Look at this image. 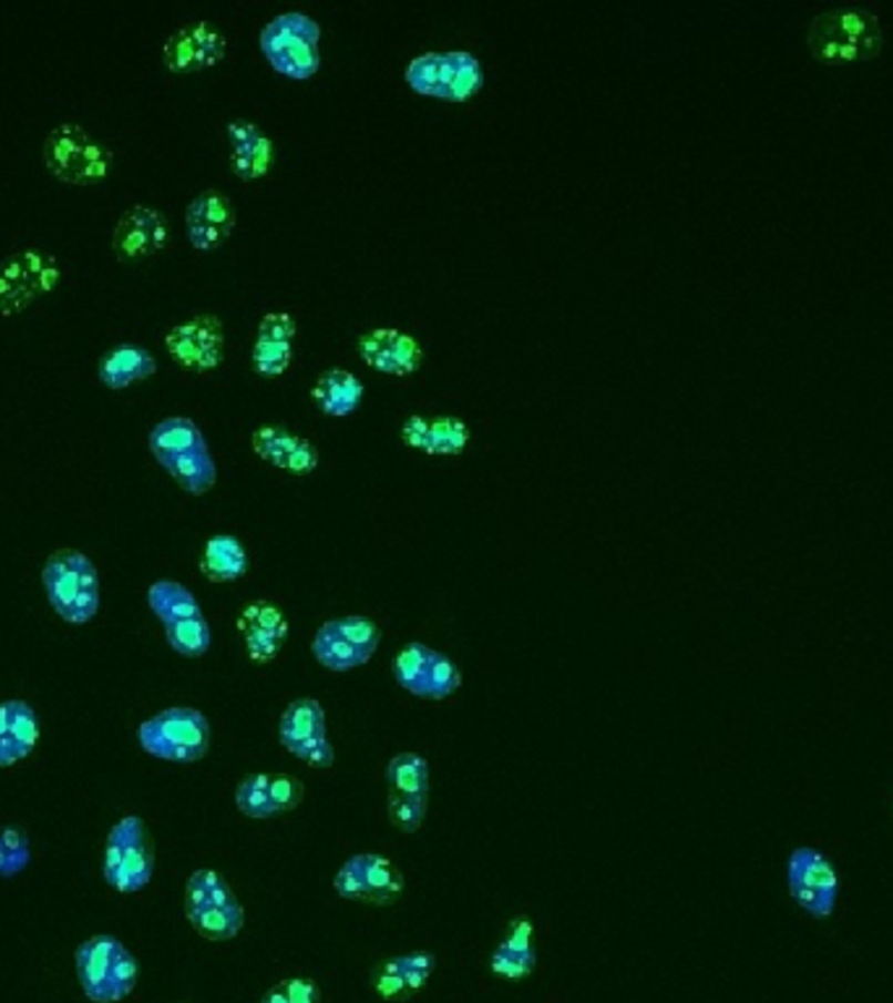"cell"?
Instances as JSON below:
<instances>
[{"instance_id":"6da1fadb","label":"cell","mask_w":893,"mask_h":1003,"mask_svg":"<svg viewBox=\"0 0 893 1003\" xmlns=\"http://www.w3.org/2000/svg\"><path fill=\"white\" fill-rule=\"evenodd\" d=\"M808 45L812 55L829 63L870 61L881 53L883 29L875 13L862 6H841L810 21Z\"/></svg>"},{"instance_id":"7a4b0ae2","label":"cell","mask_w":893,"mask_h":1003,"mask_svg":"<svg viewBox=\"0 0 893 1003\" xmlns=\"http://www.w3.org/2000/svg\"><path fill=\"white\" fill-rule=\"evenodd\" d=\"M42 585L53 612L69 625H86L97 617L102 591L94 562L79 549H61L42 565Z\"/></svg>"},{"instance_id":"3957f363","label":"cell","mask_w":893,"mask_h":1003,"mask_svg":"<svg viewBox=\"0 0 893 1003\" xmlns=\"http://www.w3.org/2000/svg\"><path fill=\"white\" fill-rule=\"evenodd\" d=\"M76 980L92 1003H119L134 993L138 962L115 935H92L73 954Z\"/></svg>"},{"instance_id":"277c9868","label":"cell","mask_w":893,"mask_h":1003,"mask_svg":"<svg viewBox=\"0 0 893 1003\" xmlns=\"http://www.w3.org/2000/svg\"><path fill=\"white\" fill-rule=\"evenodd\" d=\"M42 160L50 175L69 186H97L113 173V150L73 121L61 123L45 136Z\"/></svg>"},{"instance_id":"5b68a950","label":"cell","mask_w":893,"mask_h":1003,"mask_svg":"<svg viewBox=\"0 0 893 1003\" xmlns=\"http://www.w3.org/2000/svg\"><path fill=\"white\" fill-rule=\"evenodd\" d=\"M259 48L277 73L306 82L321 65V29L309 13H280L261 29Z\"/></svg>"},{"instance_id":"8992f818","label":"cell","mask_w":893,"mask_h":1003,"mask_svg":"<svg viewBox=\"0 0 893 1003\" xmlns=\"http://www.w3.org/2000/svg\"><path fill=\"white\" fill-rule=\"evenodd\" d=\"M209 719L196 708L173 706L165 708L150 719H144L136 729L138 748L146 756L171 764H196L209 750Z\"/></svg>"},{"instance_id":"52a82bcc","label":"cell","mask_w":893,"mask_h":1003,"mask_svg":"<svg viewBox=\"0 0 893 1003\" xmlns=\"http://www.w3.org/2000/svg\"><path fill=\"white\" fill-rule=\"evenodd\" d=\"M155 876V847L138 816H123L102 847V878L119 894H136Z\"/></svg>"},{"instance_id":"ba28073f","label":"cell","mask_w":893,"mask_h":1003,"mask_svg":"<svg viewBox=\"0 0 893 1003\" xmlns=\"http://www.w3.org/2000/svg\"><path fill=\"white\" fill-rule=\"evenodd\" d=\"M61 280V262L45 248H17L0 259V317L24 314Z\"/></svg>"},{"instance_id":"9c48e42d","label":"cell","mask_w":893,"mask_h":1003,"mask_svg":"<svg viewBox=\"0 0 893 1003\" xmlns=\"http://www.w3.org/2000/svg\"><path fill=\"white\" fill-rule=\"evenodd\" d=\"M789 894L812 918H831L839 902V873L823 852L800 847L787 860Z\"/></svg>"},{"instance_id":"30bf717a","label":"cell","mask_w":893,"mask_h":1003,"mask_svg":"<svg viewBox=\"0 0 893 1003\" xmlns=\"http://www.w3.org/2000/svg\"><path fill=\"white\" fill-rule=\"evenodd\" d=\"M165 348L175 364L192 371H212L223 364L225 329L223 321L209 314H199L165 335Z\"/></svg>"},{"instance_id":"8fae6325","label":"cell","mask_w":893,"mask_h":1003,"mask_svg":"<svg viewBox=\"0 0 893 1003\" xmlns=\"http://www.w3.org/2000/svg\"><path fill=\"white\" fill-rule=\"evenodd\" d=\"M167 240H171V225L163 212L150 204H134L115 223L110 246L119 262H138L163 252Z\"/></svg>"},{"instance_id":"7c38bea8","label":"cell","mask_w":893,"mask_h":1003,"mask_svg":"<svg viewBox=\"0 0 893 1003\" xmlns=\"http://www.w3.org/2000/svg\"><path fill=\"white\" fill-rule=\"evenodd\" d=\"M228 53V40L209 21H194L167 37L163 45V63L173 73H194L212 69Z\"/></svg>"},{"instance_id":"4fadbf2b","label":"cell","mask_w":893,"mask_h":1003,"mask_svg":"<svg viewBox=\"0 0 893 1003\" xmlns=\"http://www.w3.org/2000/svg\"><path fill=\"white\" fill-rule=\"evenodd\" d=\"M236 228L233 202L219 192H202L186 207L188 240L196 252H215L230 238Z\"/></svg>"},{"instance_id":"5bb4252c","label":"cell","mask_w":893,"mask_h":1003,"mask_svg":"<svg viewBox=\"0 0 893 1003\" xmlns=\"http://www.w3.org/2000/svg\"><path fill=\"white\" fill-rule=\"evenodd\" d=\"M228 142H230V167L240 181L265 178L269 167L275 163V144L265 131L252 121H230L228 123Z\"/></svg>"},{"instance_id":"9a60e30c","label":"cell","mask_w":893,"mask_h":1003,"mask_svg":"<svg viewBox=\"0 0 893 1003\" xmlns=\"http://www.w3.org/2000/svg\"><path fill=\"white\" fill-rule=\"evenodd\" d=\"M40 743V719L27 700L0 703V768L29 758Z\"/></svg>"},{"instance_id":"2e32d148","label":"cell","mask_w":893,"mask_h":1003,"mask_svg":"<svg viewBox=\"0 0 893 1003\" xmlns=\"http://www.w3.org/2000/svg\"><path fill=\"white\" fill-rule=\"evenodd\" d=\"M157 371V358L134 342H121L100 358L97 377L107 390H126L134 382L150 379Z\"/></svg>"},{"instance_id":"e0dca14e","label":"cell","mask_w":893,"mask_h":1003,"mask_svg":"<svg viewBox=\"0 0 893 1003\" xmlns=\"http://www.w3.org/2000/svg\"><path fill=\"white\" fill-rule=\"evenodd\" d=\"M363 382L353 371L346 369H327L321 371L317 385L311 387V400L321 413L332 419H346L361 406Z\"/></svg>"},{"instance_id":"ac0fdd59","label":"cell","mask_w":893,"mask_h":1003,"mask_svg":"<svg viewBox=\"0 0 893 1003\" xmlns=\"http://www.w3.org/2000/svg\"><path fill=\"white\" fill-rule=\"evenodd\" d=\"M199 573L212 583H233L248 573V554L230 533H217L207 539L199 556Z\"/></svg>"},{"instance_id":"d6986e66","label":"cell","mask_w":893,"mask_h":1003,"mask_svg":"<svg viewBox=\"0 0 893 1003\" xmlns=\"http://www.w3.org/2000/svg\"><path fill=\"white\" fill-rule=\"evenodd\" d=\"M204 444H207V439H204L202 429L186 416H167L150 431V450L160 465L171 463L183 452L204 448Z\"/></svg>"},{"instance_id":"ffe728a7","label":"cell","mask_w":893,"mask_h":1003,"mask_svg":"<svg viewBox=\"0 0 893 1003\" xmlns=\"http://www.w3.org/2000/svg\"><path fill=\"white\" fill-rule=\"evenodd\" d=\"M452 76H455V50L452 53H423L413 58L406 71V82L423 98H450Z\"/></svg>"},{"instance_id":"44dd1931","label":"cell","mask_w":893,"mask_h":1003,"mask_svg":"<svg viewBox=\"0 0 893 1003\" xmlns=\"http://www.w3.org/2000/svg\"><path fill=\"white\" fill-rule=\"evenodd\" d=\"M353 866L358 873H361L366 889H369L371 904H394L406 889V881H402V873L394 868L392 860H387L384 854H374V852H366V854H353Z\"/></svg>"},{"instance_id":"7402d4cb","label":"cell","mask_w":893,"mask_h":1003,"mask_svg":"<svg viewBox=\"0 0 893 1003\" xmlns=\"http://www.w3.org/2000/svg\"><path fill=\"white\" fill-rule=\"evenodd\" d=\"M146 604L155 617L165 625H173V622L181 620H194V617H204L199 598L194 596L186 585L175 583V581H155L146 591Z\"/></svg>"},{"instance_id":"603a6c76","label":"cell","mask_w":893,"mask_h":1003,"mask_svg":"<svg viewBox=\"0 0 893 1003\" xmlns=\"http://www.w3.org/2000/svg\"><path fill=\"white\" fill-rule=\"evenodd\" d=\"M387 787L392 795L429 805V760L419 753H400L384 768Z\"/></svg>"},{"instance_id":"cb8c5ba5","label":"cell","mask_w":893,"mask_h":1003,"mask_svg":"<svg viewBox=\"0 0 893 1003\" xmlns=\"http://www.w3.org/2000/svg\"><path fill=\"white\" fill-rule=\"evenodd\" d=\"M163 468L173 475L175 484L186 489L188 494H207L217 481V465L207 444L192 452H183V456L173 458Z\"/></svg>"},{"instance_id":"d4e9b609","label":"cell","mask_w":893,"mask_h":1003,"mask_svg":"<svg viewBox=\"0 0 893 1003\" xmlns=\"http://www.w3.org/2000/svg\"><path fill=\"white\" fill-rule=\"evenodd\" d=\"M327 735V714L321 708L319 700L314 698H298L285 708L280 716V727H277V737L280 745L296 743V739L306 737H325Z\"/></svg>"},{"instance_id":"484cf974","label":"cell","mask_w":893,"mask_h":1003,"mask_svg":"<svg viewBox=\"0 0 893 1003\" xmlns=\"http://www.w3.org/2000/svg\"><path fill=\"white\" fill-rule=\"evenodd\" d=\"M311 654L329 672H350L369 664V658H366L361 651L353 648L346 638H342L338 627L332 625V620L325 622V625L317 630V635H314L311 641Z\"/></svg>"},{"instance_id":"4316f807","label":"cell","mask_w":893,"mask_h":1003,"mask_svg":"<svg viewBox=\"0 0 893 1003\" xmlns=\"http://www.w3.org/2000/svg\"><path fill=\"white\" fill-rule=\"evenodd\" d=\"M463 685V675H460L458 664L452 662L450 656H444L442 651L431 648L427 669L415 685L413 695L415 698H427V700H444L450 695H455Z\"/></svg>"},{"instance_id":"83f0119b","label":"cell","mask_w":893,"mask_h":1003,"mask_svg":"<svg viewBox=\"0 0 893 1003\" xmlns=\"http://www.w3.org/2000/svg\"><path fill=\"white\" fill-rule=\"evenodd\" d=\"M188 922H192L194 931L204 935L207 941H230L244 931L246 912L238 902L228 907H207V910L192 914Z\"/></svg>"},{"instance_id":"f1b7e54d","label":"cell","mask_w":893,"mask_h":1003,"mask_svg":"<svg viewBox=\"0 0 893 1003\" xmlns=\"http://www.w3.org/2000/svg\"><path fill=\"white\" fill-rule=\"evenodd\" d=\"M165 641L178 656L199 658L212 648V627L207 617L181 620L165 625Z\"/></svg>"},{"instance_id":"f546056e","label":"cell","mask_w":893,"mask_h":1003,"mask_svg":"<svg viewBox=\"0 0 893 1003\" xmlns=\"http://www.w3.org/2000/svg\"><path fill=\"white\" fill-rule=\"evenodd\" d=\"M236 627L240 635L267 633L280 643H285V638H288V633H290L288 617H285V612L273 602H248L244 606V612L238 614Z\"/></svg>"},{"instance_id":"4dcf8cb0","label":"cell","mask_w":893,"mask_h":1003,"mask_svg":"<svg viewBox=\"0 0 893 1003\" xmlns=\"http://www.w3.org/2000/svg\"><path fill=\"white\" fill-rule=\"evenodd\" d=\"M400 329L394 327H377L371 332H366L361 342H358V354L374 371L382 375L398 377V358H394V348H398Z\"/></svg>"},{"instance_id":"1f68e13d","label":"cell","mask_w":893,"mask_h":1003,"mask_svg":"<svg viewBox=\"0 0 893 1003\" xmlns=\"http://www.w3.org/2000/svg\"><path fill=\"white\" fill-rule=\"evenodd\" d=\"M269 779H273V776L252 774L238 785L236 808L244 812L246 818H254V821H267V818L280 816L273 802V795H269Z\"/></svg>"},{"instance_id":"d6a6232c","label":"cell","mask_w":893,"mask_h":1003,"mask_svg":"<svg viewBox=\"0 0 893 1003\" xmlns=\"http://www.w3.org/2000/svg\"><path fill=\"white\" fill-rule=\"evenodd\" d=\"M32 862V841L19 826H0V878L9 881Z\"/></svg>"},{"instance_id":"836d02e7","label":"cell","mask_w":893,"mask_h":1003,"mask_svg":"<svg viewBox=\"0 0 893 1003\" xmlns=\"http://www.w3.org/2000/svg\"><path fill=\"white\" fill-rule=\"evenodd\" d=\"M471 431L455 416H437L431 419V434L427 456H460L468 448Z\"/></svg>"},{"instance_id":"e575fe53","label":"cell","mask_w":893,"mask_h":1003,"mask_svg":"<svg viewBox=\"0 0 893 1003\" xmlns=\"http://www.w3.org/2000/svg\"><path fill=\"white\" fill-rule=\"evenodd\" d=\"M296 442L298 437L290 434L285 427H259L252 434V448L256 456L267 460L269 465L283 468V471L288 465V458L292 448H296Z\"/></svg>"},{"instance_id":"d590c367","label":"cell","mask_w":893,"mask_h":1003,"mask_svg":"<svg viewBox=\"0 0 893 1003\" xmlns=\"http://www.w3.org/2000/svg\"><path fill=\"white\" fill-rule=\"evenodd\" d=\"M332 625L338 627V633L350 643V646L361 651V654L371 662V656L377 654L379 643H382V630H379L374 620L358 617V614H353V617L332 620Z\"/></svg>"},{"instance_id":"8d00e7d4","label":"cell","mask_w":893,"mask_h":1003,"mask_svg":"<svg viewBox=\"0 0 893 1003\" xmlns=\"http://www.w3.org/2000/svg\"><path fill=\"white\" fill-rule=\"evenodd\" d=\"M483 86V69L479 58L465 50H455V76H452L450 98L447 102H468Z\"/></svg>"},{"instance_id":"74e56055","label":"cell","mask_w":893,"mask_h":1003,"mask_svg":"<svg viewBox=\"0 0 893 1003\" xmlns=\"http://www.w3.org/2000/svg\"><path fill=\"white\" fill-rule=\"evenodd\" d=\"M429 654H431V648L427 646V643H408V646L402 648L398 656H394L392 675H394V679H398V685L402 687V690H408L413 695L415 685H419V679L423 675V669H427Z\"/></svg>"},{"instance_id":"f35d334b","label":"cell","mask_w":893,"mask_h":1003,"mask_svg":"<svg viewBox=\"0 0 893 1003\" xmlns=\"http://www.w3.org/2000/svg\"><path fill=\"white\" fill-rule=\"evenodd\" d=\"M292 361L290 342L256 340L252 348V366L259 377H280Z\"/></svg>"},{"instance_id":"ab89813d","label":"cell","mask_w":893,"mask_h":1003,"mask_svg":"<svg viewBox=\"0 0 893 1003\" xmlns=\"http://www.w3.org/2000/svg\"><path fill=\"white\" fill-rule=\"evenodd\" d=\"M427 802L408 800V797L392 795L387 797V812H390V821L402 833H415L421 829L423 818H427Z\"/></svg>"},{"instance_id":"60d3db41","label":"cell","mask_w":893,"mask_h":1003,"mask_svg":"<svg viewBox=\"0 0 893 1003\" xmlns=\"http://www.w3.org/2000/svg\"><path fill=\"white\" fill-rule=\"evenodd\" d=\"M489 970L502 980H525L536 970V954H504V951L494 949L492 959H489Z\"/></svg>"},{"instance_id":"b9f144b4","label":"cell","mask_w":893,"mask_h":1003,"mask_svg":"<svg viewBox=\"0 0 893 1003\" xmlns=\"http://www.w3.org/2000/svg\"><path fill=\"white\" fill-rule=\"evenodd\" d=\"M269 795H273L277 812H290L304 802V781L288 774L273 776L269 779Z\"/></svg>"},{"instance_id":"7bdbcfd3","label":"cell","mask_w":893,"mask_h":1003,"mask_svg":"<svg viewBox=\"0 0 893 1003\" xmlns=\"http://www.w3.org/2000/svg\"><path fill=\"white\" fill-rule=\"evenodd\" d=\"M533 939H536L533 922L528 918H517L510 922L507 933H504V939L496 949L504 951V954H536Z\"/></svg>"},{"instance_id":"ee69618b","label":"cell","mask_w":893,"mask_h":1003,"mask_svg":"<svg viewBox=\"0 0 893 1003\" xmlns=\"http://www.w3.org/2000/svg\"><path fill=\"white\" fill-rule=\"evenodd\" d=\"M298 335V325L290 314H265L259 321V329H256V340H273V342H290L296 340Z\"/></svg>"},{"instance_id":"f6af8a7d","label":"cell","mask_w":893,"mask_h":1003,"mask_svg":"<svg viewBox=\"0 0 893 1003\" xmlns=\"http://www.w3.org/2000/svg\"><path fill=\"white\" fill-rule=\"evenodd\" d=\"M335 891H338L342 899H350V902H369L371 904L369 889H366L363 878H361V873H358L353 860L350 858L342 862V868L335 873Z\"/></svg>"},{"instance_id":"bcb514c9","label":"cell","mask_w":893,"mask_h":1003,"mask_svg":"<svg viewBox=\"0 0 893 1003\" xmlns=\"http://www.w3.org/2000/svg\"><path fill=\"white\" fill-rule=\"evenodd\" d=\"M244 643H246V654L254 664L275 662V656L280 654V648H283V643L267 633H246Z\"/></svg>"},{"instance_id":"7dc6e473","label":"cell","mask_w":893,"mask_h":1003,"mask_svg":"<svg viewBox=\"0 0 893 1003\" xmlns=\"http://www.w3.org/2000/svg\"><path fill=\"white\" fill-rule=\"evenodd\" d=\"M317 465H319V450L314 448L309 439L298 437V442H296V448H292V452H290L285 471L292 473V475H306V473L317 471Z\"/></svg>"},{"instance_id":"c3c4849f","label":"cell","mask_w":893,"mask_h":1003,"mask_svg":"<svg viewBox=\"0 0 893 1003\" xmlns=\"http://www.w3.org/2000/svg\"><path fill=\"white\" fill-rule=\"evenodd\" d=\"M374 991L382 995L384 1001H400V999H406L408 993V985H406V980H402V975L400 972H390V970H384L382 964H379L377 968V975H374Z\"/></svg>"},{"instance_id":"681fc988","label":"cell","mask_w":893,"mask_h":1003,"mask_svg":"<svg viewBox=\"0 0 893 1003\" xmlns=\"http://www.w3.org/2000/svg\"><path fill=\"white\" fill-rule=\"evenodd\" d=\"M429 434H431V419H423V416H419V413L411 416V419L406 421V427H402V442H406L408 448L427 452Z\"/></svg>"},{"instance_id":"f907efd6","label":"cell","mask_w":893,"mask_h":1003,"mask_svg":"<svg viewBox=\"0 0 893 1003\" xmlns=\"http://www.w3.org/2000/svg\"><path fill=\"white\" fill-rule=\"evenodd\" d=\"M280 987H283V993L288 995L290 1003H319V987L314 985L311 980L290 978V980H283Z\"/></svg>"},{"instance_id":"816d5d0a","label":"cell","mask_w":893,"mask_h":1003,"mask_svg":"<svg viewBox=\"0 0 893 1003\" xmlns=\"http://www.w3.org/2000/svg\"><path fill=\"white\" fill-rule=\"evenodd\" d=\"M394 964H398V972L402 975L406 970H421V972H434L437 968V956L431 951H413V954L406 956H394Z\"/></svg>"},{"instance_id":"f5cc1de1","label":"cell","mask_w":893,"mask_h":1003,"mask_svg":"<svg viewBox=\"0 0 893 1003\" xmlns=\"http://www.w3.org/2000/svg\"><path fill=\"white\" fill-rule=\"evenodd\" d=\"M321 743H327V735L325 737H306V739H296V743H288V745H283L285 750L290 753L292 758H298V760H306L311 756L314 750L319 748Z\"/></svg>"},{"instance_id":"db71d44e","label":"cell","mask_w":893,"mask_h":1003,"mask_svg":"<svg viewBox=\"0 0 893 1003\" xmlns=\"http://www.w3.org/2000/svg\"><path fill=\"white\" fill-rule=\"evenodd\" d=\"M429 978H431V972H421V970H406V972H402V980H406L408 991H411V993L421 991V987L429 983Z\"/></svg>"},{"instance_id":"11a10c76","label":"cell","mask_w":893,"mask_h":1003,"mask_svg":"<svg viewBox=\"0 0 893 1003\" xmlns=\"http://www.w3.org/2000/svg\"><path fill=\"white\" fill-rule=\"evenodd\" d=\"M261 1003H290V1001H288V995L283 993V987L275 985V987H269L265 995H261Z\"/></svg>"}]
</instances>
